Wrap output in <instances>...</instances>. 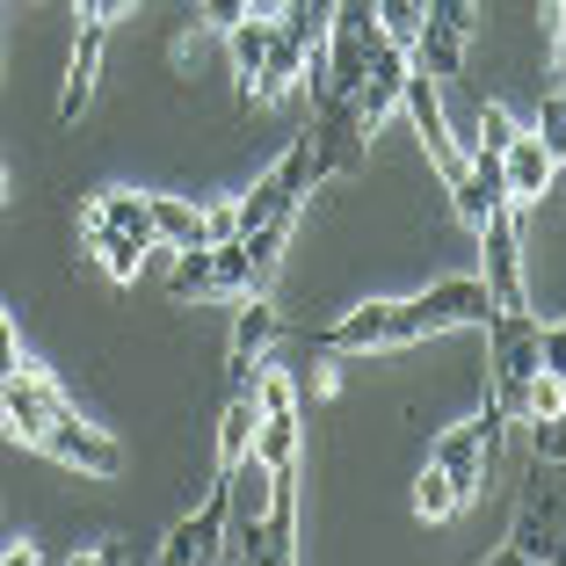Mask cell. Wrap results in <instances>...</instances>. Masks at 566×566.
Instances as JSON below:
<instances>
[{
  "label": "cell",
  "instance_id": "obj_14",
  "mask_svg": "<svg viewBox=\"0 0 566 566\" xmlns=\"http://www.w3.org/2000/svg\"><path fill=\"white\" fill-rule=\"evenodd\" d=\"M146 218H153V248L160 254L211 248V240H203V203L197 197H146Z\"/></svg>",
  "mask_w": 566,
  "mask_h": 566
},
{
  "label": "cell",
  "instance_id": "obj_12",
  "mask_svg": "<svg viewBox=\"0 0 566 566\" xmlns=\"http://www.w3.org/2000/svg\"><path fill=\"white\" fill-rule=\"evenodd\" d=\"M262 559H298V465L269 472L262 501Z\"/></svg>",
  "mask_w": 566,
  "mask_h": 566
},
{
  "label": "cell",
  "instance_id": "obj_16",
  "mask_svg": "<svg viewBox=\"0 0 566 566\" xmlns=\"http://www.w3.org/2000/svg\"><path fill=\"white\" fill-rule=\"evenodd\" d=\"M81 240L95 248V262L109 269V283H138L146 254H160L153 240H138V233H109V226H81Z\"/></svg>",
  "mask_w": 566,
  "mask_h": 566
},
{
  "label": "cell",
  "instance_id": "obj_22",
  "mask_svg": "<svg viewBox=\"0 0 566 566\" xmlns=\"http://www.w3.org/2000/svg\"><path fill=\"white\" fill-rule=\"evenodd\" d=\"M516 138V117L501 109V102H480V117H472V146L465 160H501V146Z\"/></svg>",
  "mask_w": 566,
  "mask_h": 566
},
{
  "label": "cell",
  "instance_id": "obj_13",
  "mask_svg": "<svg viewBox=\"0 0 566 566\" xmlns=\"http://www.w3.org/2000/svg\"><path fill=\"white\" fill-rule=\"evenodd\" d=\"M102 44H109V22H81V36H73V59H66V95H59V124H81L87 95H95V73H102Z\"/></svg>",
  "mask_w": 566,
  "mask_h": 566
},
{
  "label": "cell",
  "instance_id": "obj_30",
  "mask_svg": "<svg viewBox=\"0 0 566 566\" xmlns=\"http://www.w3.org/2000/svg\"><path fill=\"white\" fill-rule=\"evenodd\" d=\"M73 8H81V22H117L132 0H73Z\"/></svg>",
  "mask_w": 566,
  "mask_h": 566
},
{
  "label": "cell",
  "instance_id": "obj_28",
  "mask_svg": "<svg viewBox=\"0 0 566 566\" xmlns=\"http://www.w3.org/2000/svg\"><path fill=\"white\" fill-rule=\"evenodd\" d=\"M203 240H240V211L233 203H203Z\"/></svg>",
  "mask_w": 566,
  "mask_h": 566
},
{
  "label": "cell",
  "instance_id": "obj_17",
  "mask_svg": "<svg viewBox=\"0 0 566 566\" xmlns=\"http://www.w3.org/2000/svg\"><path fill=\"white\" fill-rule=\"evenodd\" d=\"M254 421H262V400H254V385H233V400H226V415H218V472L248 458Z\"/></svg>",
  "mask_w": 566,
  "mask_h": 566
},
{
  "label": "cell",
  "instance_id": "obj_8",
  "mask_svg": "<svg viewBox=\"0 0 566 566\" xmlns=\"http://www.w3.org/2000/svg\"><path fill=\"white\" fill-rule=\"evenodd\" d=\"M400 109L415 117V138H421V153H429V167L443 175V189L465 175V146L450 138V117H443V102H436V81L421 66H407V81H400Z\"/></svg>",
  "mask_w": 566,
  "mask_h": 566
},
{
  "label": "cell",
  "instance_id": "obj_7",
  "mask_svg": "<svg viewBox=\"0 0 566 566\" xmlns=\"http://www.w3.org/2000/svg\"><path fill=\"white\" fill-rule=\"evenodd\" d=\"M66 392L44 378L36 364H22L15 378H0V436H15V443H36V436L51 429V421L66 415Z\"/></svg>",
  "mask_w": 566,
  "mask_h": 566
},
{
  "label": "cell",
  "instance_id": "obj_6",
  "mask_svg": "<svg viewBox=\"0 0 566 566\" xmlns=\"http://www.w3.org/2000/svg\"><path fill=\"white\" fill-rule=\"evenodd\" d=\"M509 552H516V559H537V566L559 559V465H531L523 501H516V531H509Z\"/></svg>",
  "mask_w": 566,
  "mask_h": 566
},
{
  "label": "cell",
  "instance_id": "obj_21",
  "mask_svg": "<svg viewBox=\"0 0 566 566\" xmlns=\"http://www.w3.org/2000/svg\"><path fill=\"white\" fill-rule=\"evenodd\" d=\"M276 22H283V36H298V44L313 51V44H327L334 0H283V8H276Z\"/></svg>",
  "mask_w": 566,
  "mask_h": 566
},
{
  "label": "cell",
  "instance_id": "obj_29",
  "mask_svg": "<svg viewBox=\"0 0 566 566\" xmlns=\"http://www.w3.org/2000/svg\"><path fill=\"white\" fill-rule=\"evenodd\" d=\"M240 15H248V0H203V22H211V30H233Z\"/></svg>",
  "mask_w": 566,
  "mask_h": 566
},
{
  "label": "cell",
  "instance_id": "obj_15",
  "mask_svg": "<svg viewBox=\"0 0 566 566\" xmlns=\"http://www.w3.org/2000/svg\"><path fill=\"white\" fill-rule=\"evenodd\" d=\"M298 73H305V44H298V36H283V22H276V36H269V59H262V73H254V87H248V109L283 102L291 87H298Z\"/></svg>",
  "mask_w": 566,
  "mask_h": 566
},
{
  "label": "cell",
  "instance_id": "obj_11",
  "mask_svg": "<svg viewBox=\"0 0 566 566\" xmlns=\"http://www.w3.org/2000/svg\"><path fill=\"white\" fill-rule=\"evenodd\" d=\"M283 334H291V319H283L276 305L262 298V291H248V298H240V313H233V349H226V378L248 385V378H254V364H262V349H269V342H283Z\"/></svg>",
  "mask_w": 566,
  "mask_h": 566
},
{
  "label": "cell",
  "instance_id": "obj_31",
  "mask_svg": "<svg viewBox=\"0 0 566 566\" xmlns=\"http://www.w3.org/2000/svg\"><path fill=\"white\" fill-rule=\"evenodd\" d=\"M0 203H8V160H0Z\"/></svg>",
  "mask_w": 566,
  "mask_h": 566
},
{
  "label": "cell",
  "instance_id": "obj_18",
  "mask_svg": "<svg viewBox=\"0 0 566 566\" xmlns=\"http://www.w3.org/2000/svg\"><path fill=\"white\" fill-rule=\"evenodd\" d=\"M269 36H276V22H262V15H240L233 30H226V59H233V81H240V102H248L254 73H262V59H269Z\"/></svg>",
  "mask_w": 566,
  "mask_h": 566
},
{
  "label": "cell",
  "instance_id": "obj_5",
  "mask_svg": "<svg viewBox=\"0 0 566 566\" xmlns=\"http://www.w3.org/2000/svg\"><path fill=\"white\" fill-rule=\"evenodd\" d=\"M30 450H44L51 465H66V472H87V480H117V472H124V443L109 429H95V421H81L73 407L51 421Z\"/></svg>",
  "mask_w": 566,
  "mask_h": 566
},
{
  "label": "cell",
  "instance_id": "obj_4",
  "mask_svg": "<svg viewBox=\"0 0 566 566\" xmlns=\"http://www.w3.org/2000/svg\"><path fill=\"white\" fill-rule=\"evenodd\" d=\"M480 233V254H486V298H494V313H516V305H531V291H523V233H516V203L501 197L494 211L472 226Z\"/></svg>",
  "mask_w": 566,
  "mask_h": 566
},
{
  "label": "cell",
  "instance_id": "obj_9",
  "mask_svg": "<svg viewBox=\"0 0 566 566\" xmlns=\"http://www.w3.org/2000/svg\"><path fill=\"white\" fill-rule=\"evenodd\" d=\"M218 537H226V472L211 480V494H203V509H189L175 531L153 545V559L160 566H197V559H218Z\"/></svg>",
  "mask_w": 566,
  "mask_h": 566
},
{
  "label": "cell",
  "instance_id": "obj_2",
  "mask_svg": "<svg viewBox=\"0 0 566 566\" xmlns=\"http://www.w3.org/2000/svg\"><path fill=\"white\" fill-rule=\"evenodd\" d=\"M486 313H494V298H486L480 276H443L392 305V349H415V342L450 334V327H486Z\"/></svg>",
  "mask_w": 566,
  "mask_h": 566
},
{
  "label": "cell",
  "instance_id": "obj_23",
  "mask_svg": "<svg viewBox=\"0 0 566 566\" xmlns=\"http://www.w3.org/2000/svg\"><path fill=\"white\" fill-rule=\"evenodd\" d=\"M566 415V378L559 370H537L531 385H523V415L516 421H559Z\"/></svg>",
  "mask_w": 566,
  "mask_h": 566
},
{
  "label": "cell",
  "instance_id": "obj_1",
  "mask_svg": "<svg viewBox=\"0 0 566 566\" xmlns=\"http://www.w3.org/2000/svg\"><path fill=\"white\" fill-rule=\"evenodd\" d=\"M545 370V319L531 313V305H516V313H486V385H494V415L516 421L523 415V385Z\"/></svg>",
  "mask_w": 566,
  "mask_h": 566
},
{
  "label": "cell",
  "instance_id": "obj_19",
  "mask_svg": "<svg viewBox=\"0 0 566 566\" xmlns=\"http://www.w3.org/2000/svg\"><path fill=\"white\" fill-rule=\"evenodd\" d=\"M81 226H109V233L153 240V218H146V197H138V189H102V197L81 211Z\"/></svg>",
  "mask_w": 566,
  "mask_h": 566
},
{
  "label": "cell",
  "instance_id": "obj_26",
  "mask_svg": "<svg viewBox=\"0 0 566 566\" xmlns=\"http://www.w3.org/2000/svg\"><path fill=\"white\" fill-rule=\"evenodd\" d=\"M22 364H30L22 356V327H15V313H0V378H15Z\"/></svg>",
  "mask_w": 566,
  "mask_h": 566
},
{
  "label": "cell",
  "instance_id": "obj_27",
  "mask_svg": "<svg viewBox=\"0 0 566 566\" xmlns=\"http://www.w3.org/2000/svg\"><path fill=\"white\" fill-rule=\"evenodd\" d=\"M531 458H537V465H559V458H566L559 421H531Z\"/></svg>",
  "mask_w": 566,
  "mask_h": 566
},
{
  "label": "cell",
  "instance_id": "obj_3",
  "mask_svg": "<svg viewBox=\"0 0 566 566\" xmlns=\"http://www.w3.org/2000/svg\"><path fill=\"white\" fill-rule=\"evenodd\" d=\"M501 429L509 421L486 407V415H472V421H458V429H443L429 443V465L450 480V494H458V509H472L480 501V486H486V465H494V450H501Z\"/></svg>",
  "mask_w": 566,
  "mask_h": 566
},
{
  "label": "cell",
  "instance_id": "obj_10",
  "mask_svg": "<svg viewBox=\"0 0 566 566\" xmlns=\"http://www.w3.org/2000/svg\"><path fill=\"white\" fill-rule=\"evenodd\" d=\"M494 175H501V197H509V203L523 211V203H537V197H545L552 182H559V153H552V146H545L537 132H516L509 146H501Z\"/></svg>",
  "mask_w": 566,
  "mask_h": 566
},
{
  "label": "cell",
  "instance_id": "obj_25",
  "mask_svg": "<svg viewBox=\"0 0 566 566\" xmlns=\"http://www.w3.org/2000/svg\"><path fill=\"white\" fill-rule=\"evenodd\" d=\"M537 138H545V146L566 160V87H559V73H552V87H545V109H537Z\"/></svg>",
  "mask_w": 566,
  "mask_h": 566
},
{
  "label": "cell",
  "instance_id": "obj_20",
  "mask_svg": "<svg viewBox=\"0 0 566 566\" xmlns=\"http://www.w3.org/2000/svg\"><path fill=\"white\" fill-rule=\"evenodd\" d=\"M167 291H175V298H218V254L211 248H175Z\"/></svg>",
  "mask_w": 566,
  "mask_h": 566
},
{
  "label": "cell",
  "instance_id": "obj_24",
  "mask_svg": "<svg viewBox=\"0 0 566 566\" xmlns=\"http://www.w3.org/2000/svg\"><path fill=\"white\" fill-rule=\"evenodd\" d=\"M415 516H421V523L458 516V494H450V480H443L436 465H421V480H415Z\"/></svg>",
  "mask_w": 566,
  "mask_h": 566
}]
</instances>
